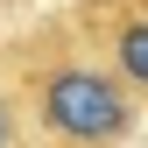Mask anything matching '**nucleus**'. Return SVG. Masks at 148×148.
Instances as JSON below:
<instances>
[{
	"label": "nucleus",
	"instance_id": "3",
	"mask_svg": "<svg viewBox=\"0 0 148 148\" xmlns=\"http://www.w3.org/2000/svg\"><path fill=\"white\" fill-rule=\"evenodd\" d=\"M0 148H42V134H35V120H28V106H21V92H14V78H7V57H0Z\"/></svg>",
	"mask_w": 148,
	"mask_h": 148
},
{
	"label": "nucleus",
	"instance_id": "2",
	"mask_svg": "<svg viewBox=\"0 0 148 148\" xmlns=\"http://www.w3.org/2000/svg\"><path fill=\"white\" fill-rule=\"evenodd\" d=\"M64 14L85 28V42L99 49V57L134 85V99L148 106V0H78V7H64Z\"/></svg>",
	"mask_w": 148,
	"mask_h": 148
},
{
	"label": "nucleus",
	"instance_id": "1",
	"mask_svg": "<svg viewBox=\"0 0 148 148\" xmlns=\"http://www.w3.org/2000/svg\"><path fill=\"white\" fill-rule=\"evenodd\" d=\"M0 57H7V78L21 92L42 148H134L148 106L85 42V28L71 14H49L42 28L14 35Z\"/></svg>",
	"mask_w": 148,
	"mask_h": 148
}]
</instances>
